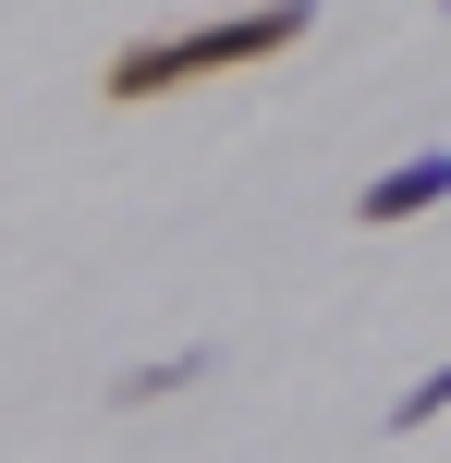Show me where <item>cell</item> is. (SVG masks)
<instances>
[{
    "instance_id": "cell-2",
    "label": "cell",
    "mask_w": 451,
    "mask_h": 463,
    "mask_svg": "<svg viewBox=\"0 0 451 463\" xmlns=\"http://www.w3.org/2000/svg\"><path fill=\"white\" fill-rule=\"evenodd\" d=\"M428 208H451V146H415V159H390L379 184L354 195L366 232H403V220H428Z\"/></svg>"
},
{
    "instance_id": "cell-3",
    "label": "cell",
    "mask_w": 451,
    "mask_h": 463,
    "mask_svg": "<svg viewBox=\"0 0 451 463\" xmlns=\"http://www.w3.org/2000/svg\"><path fill=\"white\" fill-rule=\"evenodd\" d=\"M183 378H208V354H171V366H135V378H110V402H159V391H183Z\"/></svg>"
},
{
    "instance_id": "cell-1",
    "label": "cell",
    "mask_w": 451,
    "mask_h": 463,
    "mask_svg": "<svg viewBox=\"0 0 451 463\" xmlns=\"http://www.w3.org/2000/svg\"><path fill=\"white\" fill-rule=\"evenodd\" d=\"M317 37V0H257V13H208V24H171V37H135L98 61V98L110 110H146V98H183V86H220V73H257L281 49Z\"/></svg>"
},
{
    "instance_id": "cell-4",
    "label": "cell",
    "mask_w": 451,
    "mask_h": 463,
    "mask_svg": "<svg viewBox=\"0 0 451 463\" xmlns=\"http://www.w3.org/2000/svg\"><path fill=\"white\" fill-rule=\"evenodd\" d=\"M428 415H451V366H428V378H415L403 402H390V427H403V439H415V427H428Z\"/></svg>"
}]
</instances>
